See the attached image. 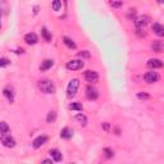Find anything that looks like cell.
Masks as SVG:
<instances>
[{
    "label": "cell",
    "instance_id": "8fae6325",
    "mask_svg": "<svg viewBox=\"0 0 164 164\" xmlns=\"http://www.w3.org/2000/svg\"><path fill=\"white\" fill-rule=\"evenodd\" d=\"M24 41H26V44H28V45H36L38 43V37L35 32H30V33L24 35Z\"/></svg>",
    "mask_w": 164,
    "mask_h": 164
},
{
    "label": "cell",
    "instance_id": "44dd1931",
    "mask_svg": "<svg viewBox=\"0 0 164 164\" xmlns=\"http://www.w3.org/2000/svg\"><path fill=\"white\" fill-rule=\"evenodd\" d=\"M68 108H69L71 110H77V112H82V109H84L81 103H71L68 105Z\"/></svg>",
    "mask_w": 164,
    "mask_h": 164
},
{
    "label": "cell",
    "instance_id": "7a4b0ae2",
    "mask_svg": "<svg viewBox=\"0 0 164 164\" xmlns=\"http://www.w3.org/2000/svg\"><path fill=\"white\" fill-rule=\"evenodd\" d=\"M78 87H79V79L78 78L71 79V82L67 86V96L69 98V99H73L76 96V94H77Z\"/></svg>",
    "mask_w": 164,
    "mask_h": 164
},
{
    "label": "cell",
    "instance_id": "30bf717a",
    "mask_svg": "<svg viewBox=\"0 0 164 164\" xmlns=\"http://www.w3.org/2000/svg\"><path fill=\"white\" fill-rule=\"evenodd\" d=\"M86 96H87L89 100H96V99L99 98V91L95 89L94 86L89 85V86L86 87Z\"/></svg>",
    "mask_w": 164,
    "mask_h": 164
},
{
    "label": "cell",
    "instance_id": "7c38bea8",
    "mask_svg": "<svg viewBox=\"0 0 164 164\" xmlns=\"http://www.w3.org/2000/svg\"><path fill=\"white\" fill-rule=\"evenodd\" d=\"M163 65H164V63L158 58L149 59V62H147V67L153 68V69H159V68H163Z\"/></svg>",
    "mask_w": 164,
    "mask_h": 164
},
{
    "label": "cell",
    "instance_id": "d4e9b609",
    "mask_svg": "<svg viewBox=\"0 0 164 164\" xmlns=\"http://www.w3.org/2000/svg\"><path fill=\"white\" fill-rule=\"evenodd\" d=\"M104 154H105V156H106L108 159L113 158V155H114L113 150H112V149H109V147H105V149H104Z\"/></svg>",
    "mask_w": 164,
    "mask_h": 164
},
{
    "label": "cell",
    "instance_id": "4dcf8cb0",
    "mask_svg": "<svg viewBox=\"0 0 164 164\" xmlns=\"http://www.w3.org/2000/svg\"><path fill=\"white\" fill-rule=\"evenodd\" d=\"M112 5H113V7H119L120 3H119V2H118V3H112Z\"/></svg>",
    "mask_w": 164,
    "mask_h": 164
},
{
    "label": "cell",
    "instance_id": "5bb4252c",
    "mask_svg": "<svg viewBox=\"0 0 164 164\" xmlns=\"http://www.w3.org/2000/svg\"><path fill=\"white\" fill-rule=\"evenodd\" d=\"M72 136H73V130H71L69 127H64V128L60 131V137L64 139V140L72 139Z\"/></svg>",
    "mask_w": 164,
    "mask_h": 164
},
{
    "label": "cell",
    "instance_id": "ac0fdd59",
    "mask_svg": "<svg viewBox=\"0 0 164 164\" xmlns=\"http://www.w3.org/2000/svg\"><path fill=\"white\" fill-rule=\"evenodd\" d=\"M151 49L155 53H161L164 50V43L163 41H154V43L151 44Z\"/></svg>",
    "mask_w": 164,
    "mask_h": 164
},
{
    "label": "cell",
    "instance_id": "e0dca14e",
    "mask_svg": "<svg viewBox=\"0 0 164 164\" xmlns=\"http://www.w3.org/2000/svg\"><path fill=\"white\" fill-rule=\"evenodd\" d=\"M53 65H54V62L51 59H45L43 63H41V65H40V71L41 72H45V71L50 69Z\"/></svg>",
    "mask_w": 164,
    "mask_h": 164
},
{
    "label": "cell",
    "instance_id": "4316f807",
    "mask_svg": "<svg viewBox=\"0 0 164 164\" xmlns=\"http://www.w3.org/2000/svg\"><path fill=\"white\" fill-rule=\"evenodd\" d=\"M78 57H81V58H90L91 55H90V53L87 50H84V51L78 53Z\"/></svg>",
    "mask_w": 164,
    "mask_h": 164
},
{
    "label": "cell",
    "instance_id": "cb8c5ba5",
    "mask_svg": "<svg viewBox=\"0 0 164 164\" xmlns=\"http://www.w3.org/2000/svg\"><path fill=\"white\" fill-rule=\"evenodd\" d=\"M55 119H57V113L55 112H49L48 113V117H46V122L48 123H53Z\"/></svg>",
    "mask_w": 164,
    "mask_h": 164
},
{
    "label": "cell",
    "instance_id": "2e32d148",
    "mask_svg": "<svg viewBox=\"0 0 164 164\" xmlns=\"http://www.w3.org/2000/svg\"><path fill=\"white\" fill-rule=\"evenodd\" d=\"M63 43H64V45H65L68 49H71V50H76V49H77L76 43H74L72 38H69V37L64 36V37H63Z\"/></svg>",
    "mask_w": 164,
    "mask_h": 164
},
{
    "label": "cell",
    "instance_id": "484cf974",
    "mask_svg": "<svg viewBox=\"0 0 164 164\" xmlns=\"http://www.w3.org/2000/svg\"><path fill=\"white\" fill-rule=\"evenodd\" d=\"M137 99H140V100H147V99H150V95L146 94V92H139L137 94Z\"/></svg>",
    "mask_w": 164,
    "mask_h": 164
},
{
    "label": "cell",
    "instance_id": "ba28073f",
    "mask_svg": "<svg viewBox=\"0 0 164 164\" xmlns=\"http://www.w3.org/2000/svg\"><path fill=\"white\" fill-rule=\"evenodd\" d=\"M3 95L7 98V100L12 104L14 103V96H16V92H14V89H13L12 86H5L4 90H3Z\"/></svg>",
    "mask_w": 164,
    "mask_h": 164
},
{
    "label": "cell",
    "instance_id": "f546056e",
    "mask_svg": "<svg viewBox=\"0 0 164 164\" xmlns=\"http://www.w3.org/2000/svg\"><path fill=\"white\" fill-rule=\"evenodd\" d=\"M43 163H53V159H44Z\"/></svg>",
    "mask_w": 164,
    "mask_h": 164
},
{
    "label": "cell",
    "instance_id": "5b68a950",
    "mask_svg": "<svg viewBox=\"0 0 164 164\" xmlns=\"http://www.w3.org/2000/svg\"><path fill=\"white\" fill-rule=\"evenodd\" d=\"M150 22V18L147 16H141V17H137L135 19V26H136V30H144L145 27L149 24Z\"/></svg>",
    "mask_w": 164,
    "mask_h": 164
},
{
    "label": "cell",
    "instance_id": "7402d4cb",
    "mask_svg": "<svg viewBox=\"0 0 164 164\" xmlns=\"http://www.w3.org/2000/svg\"><path fill=\"white\" fill-rule=\"evenodd\" d=\"M9 132H10V128L7 125V122H2V123H0V133L4 135V133H9Z\"/></svg>",
    "mask_w": 164,
    "mask_h": 164
},
{
    "label": "cell",
    "instance_id": "83f0119b",
    "mask_svg": "<svg viewBox=\"0 0 164 164\" xmlns=\"http://www.w3.org/2000/svg\"><path fill=\"white\" fill-rule=\"evenodd\" d=\"M9 63H10V62H9L7 58H2V59H0V67H3V68L7 67Z\"/></svg>",
    "mask_w": 164,
    "mask_h": 164
},
{
    "label": "cell",
    "instance_id": "ffe728a7",
    "mask_svg": "<svg viewBox=\"0 0 164 164\" xmlns=\"http://www.w3.org/2000/svg\"><path fill=\"white\" fill-rule=\"evenodd\" d=\"M74 118H76L77 122H79V125H81V126H84V127H85V126L87 125V117H86L85 114H81V113H79V114H77Z\"/></svg>",
    "mask_w": 164,
    "mask_h": 164
},
{
    "label": "cell",
    "instance_id": "d6986e66",
    "mask_svg": "<svg viewBox=\"0 0 164 164\" xmlns=\"http://www.w3.org/2000/svg\"><path fill=\"white\" fill-rule=\"evenodd\" d=\"M41 35H43V38L46 41V43H50V41H51V33H50V31L46 28V27H43V30H41Z\"/></svg>",
    "mask_w": 164,
    "mask_h": 164
},
{
    "label": "cell",
    "instance_id": "f1b7e54d",
    "mask_svg": "<svg viewBox=\"0 0 164 164\" xmlns=\"http://www.w3.org/2000/svg\"><path fill=\"white\" fill-rule=\"evenodd\" d=\"M101 127H103L105 131H109V123H106V122H105V123H103Z\"/></svg>",
    "mask_w": 164,
    "mask_h": 164
},
{
    "label": "cell",
    "instance_id": "9a60e30c",
    "mask_svg": "<svg viewBox=\"0 0 164 164\" xmlns=\"http://www.w3.org/2000/svg\"><path fill=\"white\" fill-rule=\"evenodd\" d=\"M153 31L156 36L159 37H164V26L160 23H154L153 24Z\"/></svg>",
    "mask_w": 164,
    "mask_h": 164
},
{
    "label": "cell",
    "instance_id": "1f68e13d",
    "mask_svg": "<svg viewBox=\"0 0 164 164\" xmlns=\"http://www.w3.org/2000/svg\"><path fill=\"white\" fill-rule=\"evenodd\" d=\"M158 3L159 4H164V0H158Z\"/></svg>",
    "mask_w": 164,
    "mask_h": 164
},
{
    "label": "cell",
    "instance_id": "6da1fadb",
    "mask_svg": "<svg viewBox=\"0 0 164 164\" xmlns=\"http://www.w3.org/2000/svg\"><path fill=\"white\" fill-rule=\"evenodd\" d=\"M38 89L44 94H55V91H57L55 85H54L53 81L49 78H44V79L38 81Z\"/></svg>",
    "mask_w": 164,
    "mask_h": 164
},
{
    "label": "cell",
    "instance_id": "9c48e42d",
    "mask_svg": "<svg viewBox=\"0 0 164 164\" xmlns=\"http://www.w3.org/2000/svg\"><path fill=\"white\" fill-rule=\"evenodd\" d=\"M48 140H49V137H48L46 135H40V136H37V137L33 140V142H32L33 149H38V147H41L43 145H45V144L48 142Z\"/></svg>",
    "mask_w": 164,
    "mask_h": 164
},
{
    "label": "cell",
    "instance_id": "52a82bcc",
    "mask_svg": "<svg viewBox=\"0 0 164 164\" xmlns=\"http://www.w3.org/2000/svg\"><path fill=\"white\" fill-rule=\"evenodd\" d=\"M159 78H160V76L158 74V72H154V71L146 72L145 76H144V79H145L146 84H155V82L159 81Z\"/></svg>",
    "mask_w": 164,
    "mask_h": 164
},
{
    "label": "cell",
    "instance_id": "277c9868",
    "mask_svg": "<svg viewBox=\"0 0 164 164\" xmlns=\"http://www.w3.org/2000/svg\"><path fill=\"white\" fill-rule=\"evenodd\" d=\"M2 144L5 146V147H14L16 146V140H14V137L10 135V133H4V135H2Z\"/></svg>",
    "mask_w": 164,
    "mask_h": 164
},
{
    "label": "cell",
    "instance_id": "8992f818",
    "mask_svg": "<svg viewBox=\"0 0 164 164\" xmlns=\"http://www.w3.org/2000/svg\"><path fill=\"white\" fill-rule=\"evenodd\" d=\"M84 77H85V79H86L87 82H90V84H96V82L99 81V74H98L96 71H91V69H89V71L85 72Z\"/></svg>",
    "mask_w": 164,
    "mask_h": 164
},
{
    "label": "cell",
    "instance_id": "4fadbf2b",
    "mask_svg": "<svg viewBox=\"0 0 164 164\" xmlns=\"http://www.w3.org/2000/svg\"><path fill=\"white\" fill-rule=\"evenodd\" d=\"M49 154H50L51 159H53L54 161H57V163L62 161V159H63V155H62V153L59 151L58 149H51L50 151H49Z\"/></svg>",
    "mask_w": 164,
    "mask_h": 164
},
{
    "label": "cell",
    "instance_id": "603a6c76",
    "mask_svg": "<svg viewBox=\"0 0 164 164\" xmlns=\"http://www.w3.org/2000/svg\"><path fill=\"white\" fill-rule=\"evenodd\" d=\"M53 10H55V12H58V10H60V8H62V0H53Z\"/></svg>",
    "mask_w": 164,
    "mask_h": 164
},
{
    "label": "cell",
    "instance_id": "3957f363",
    "mask_svg": "<svg viewBox=\"0 0 164 164\" xmlns=\"http://www.w3.org/2000/svg\"><path fill=\"white\" fill-rule=\"evenodd\" d=\"M85 65V62L84 60H79V59H72L69 62H67L65 64V68L69 71H78V69H82Z\"/></svg>",
    "mask_w": 164,
    "mask_h": 164
}]
</instances>
